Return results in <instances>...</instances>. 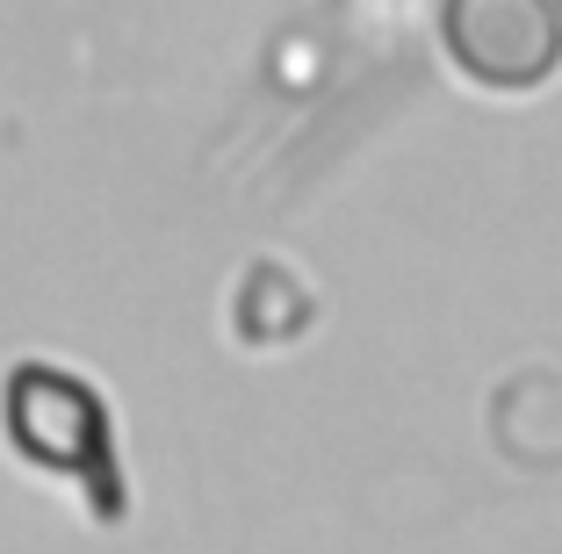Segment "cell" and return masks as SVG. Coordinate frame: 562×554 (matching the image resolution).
I'll use <instances>...</instances> for the list:
<instances>
[{"instance_id": "1", "label": "cell", "mask_w": 562, "mask_h": 554, "mask_svg": "<svg viewBox=\"0 0 562 554\" xmlns=\"http://www.w3.org/2000/svg\"><path fill=\"white\" fill-rule=\"evenodd\" d=\"M447 58L491 94H527L562 66V0H440Z\"/></svg>"}, {"instance_id": "2", "label": "cell", "mask_w": 562, "mask_h": 554, "mask_svg": "<svg viewBox=\"0 0 562 554\" xmlns=\"http://www.w3.org/2000/svg\"><path fill=\"white\" fill-rule=\"evenodd\" d=\"M0 418H8V440L50 475H80V483H101L109 468V410L66 368H15L8 389H0Z\"/></svg>"}]
</instances>
